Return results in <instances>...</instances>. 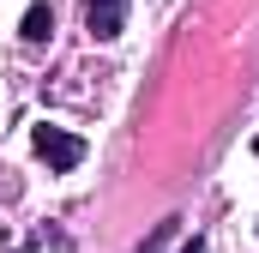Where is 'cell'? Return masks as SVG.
I'll return each mask as SVG.
<instances>
[{
    "label": "cell",
    "instance_id": "obj_2",
    "mask_svg": "<svg viewBox=\"0 0 259 253\" xmlns=\"http://www.w3.org/2000/svg\"><path fill=\"white\" fill-rule=\"evenodd\" d=\"M127 6L133 0H84V30H91V43H115V36L127 30Z\"/></svg>",
    "mask_w": 259,
    "mask_h": 253
},
{
    "label": "cell",
    "instance_id": "obj_1",
    "mask_svg": "<svg viewBox=\"0 0 259 253\" xmlns=\"http://www.w3.org/2000/svg\"><path fill=\"white\" fill-rule=\"evenodd\" d=\"M30 145H36V157H42L55 175H72V169L84 163V139H78V133H66V126H36V133H30Z\"/></svg>",
    "mask_w": 259,
    "mask_h": 253
},
{
    "label": "cell",
    "instance_id": "obj_4",
    "mask_svg": "<svg viewBox=\"0 0 259 253\" xmlns=\"http://www.w3.org/2000/svg\"><path fill=\"white\" fill-rule=\"evenodd\" d=\"M181 253H205V241H199V235H193V241H187V247H181Z\"/></svg>",
    "mask_w": 259,
    "mask_h": 253
},
{
    "label": "cell",
    "instance_id": "obj_3",
    "mask_svg": "<svg viewBox=\"0 0 259 253\" xmlns=\"http://www.w3.org/2000/svg\"><path fill=\"white\" fill-rule=\"evenodd\" d=\"M49 30H55V6H49V0H30V12H24L18 36H24V43H49Z\"/></svg>",
    "mask_w": 259,
    "mask_h": 253
}]
</instances>
